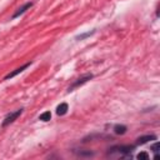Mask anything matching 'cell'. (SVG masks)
Listing matches in <instances>:
<instances>
[{
    "instance_id": "6da1fadb",
    "label": "cell",
    "mask_w": 160,
    "mask_h": 160,
    "mask_svg": "<svg viewBox=\"0 0 160 160\" xmlns=\"http://www.w3.org/2000/svg\"><path fill=\"white\" fill-rule=\"evenodd\" d=\"M21 112H22V109H19V110H16V111L11 112L10 115H8V116L5 118V120L2 121V126H8V125H9V124H11L12 121H15V120L21 115Z\"/></svg>"
},
{
    "instance_id": "7a4b0ae2",
    "label": "cell",
    "mask_w": 160,
    "mask_h": 160,
    "mask_svg": "<svg viewBox=\"0 0 160 160\" xmlns=\"http://www.w3.org/2000/svg\"><path fill=\"white\" fill-rule=\"evenodd\" d=\"M92 78V75L91 74H88V75H85V76H82V78H80V79H78V81H75L72 85H71V88H69V90H71V89H74V88H76V86H79V85H82L84 82H86L88 80H90Z\"/></svg>"
},
{
    "instance_id": "3957f363",
    "label": "cell",
    "mask_w": 160,
    "mask_h": 160,
    "mask_svg": "<svg viewBox=\"0 0 160 160\" xmlns=\"http://www.w3.org/2000/svg\"><path fill=\"white\" fill-rule=\"evenodd\" d=\"M30 64H25V65H22V66H20V68H18V69H15V71H12V72H10V74H8L5 78H4V80H8V79H11V78H14L15 75H18V74H20L21 71H24L28 66H29Z\"/></svg>"
},
{
    "instance_id": "277c9868",
    "label": "cell",
    "mask_w": 160,
    "mask_h": 160,
    "mask_svg": "<svg viewBox=\"0 0 160 160\" xmlns=\"http://www.w3.org/2000/svg\"><path fill=\"white\" fill-rule=\"evenodd\" d=\"M155 139H156L155 135H145V136H140V138L136 140V144H138V145H142V144L148 142L149 140H155Z\"/></svg>"
},
{
    "instance_id": "5b68a950",
    "label": "cell",
    "mask_w": 160,
    "mask_h": 160,
    "mask_svg": "<svg viewBox=\"0 0 160 160\" xmlns=\"http://www.w3.org/2000/svg\"><path fill=\"white\" fill-rule=\"evenodd\" d=\"M31 5H32L31 2H28V4H25V5L22 6V8H20V9H19V10H18V11H16V12H15L14 15H12V19H15V18H18L19 15H21L22 12H25V11H26V10H28L29 8H31Z\"/></svg>"
},
{
    "instance_id": "8992f818",
    "label": "cell",
    "mask_w": 160,
    "mask_h": 160,
    "mask_svg": "<svg viewBox=\"0 0 160 160\" xmlns=\"http://www.w3.org/2000/svg\"><path fill=\"white\" fill-rule=\"evenodd\" d=\"M66 111H68V104H65V102L60 104V105L56 108V114H58V115H65Z\"/></svg>"
},
{
    "instance_id": "52a82bcc",
    "label": "cell",
    "mask_w": 160,
    "mask_h": 160,
    "mask_svg": "<svg viewBox=\"0 0 160 160\" xmlns=\"http://www.w3.org/2000/svg\"><path fill=\"white\" fill-rule=\"evenodd\" d=\"M114 131H115V134L122 135V134H125V131H126V126H125V125H115V126H114Z\"/></svg>"
},
{
    "instance_id": "ba28073f",
    "label": "cell",
    "mask_w": 160,
    "mask_h": 160,
    "mask_svg": "<svg viewBox=\"0 0 160 160\" xmlns=\"http://www.w3.org/2000/svg\"><path fill=\"white\" fill-rule=\"evenodd\" d=\"M50 118H51L50 111H45L40 115V120H42V121H48V120H50Z\"/></svg>"
},
{
    "instance_id": "9c48e42d",
    "label": "cell",
    "mask_w": 160,
    "mask_h": 160,
    "mask_svg": "<svg viewBox=\"0 0 160 160\" xmlns=\"http://www.w3.org/2000/svg\"><path fill=\"white\" fill-rule=\"evenodd\" d=\"M138 159H149V155L146 152H140L138 154Z\"/></svg>"
},
{
    "instance_id": "30bf717a",
    "label": "cell",
    "mask_w": 160,
    "mask_h": 160,
    "mask_svg": "<svg viewBox=\"0 0 160 160\" xmlns=\"http://www.w3.org/2000/svg\"><path fill=\"white\" fill-rule=\"evenodd\" d=\"M151 150L154 152H159V142H155L152 146H151Z\"/></svg>"
}]
</instances>
